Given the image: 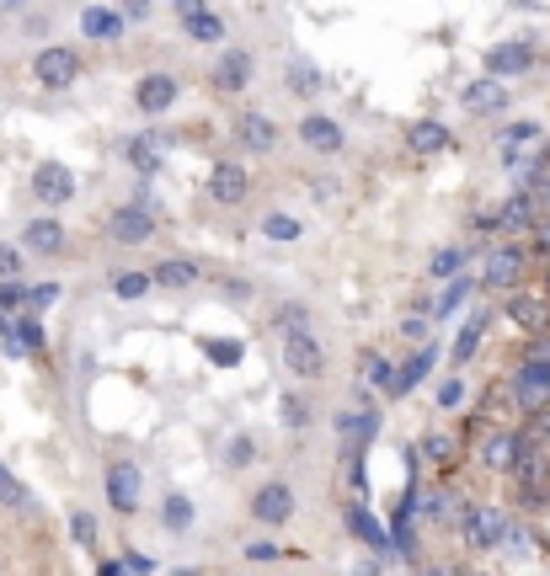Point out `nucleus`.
I'll return each instance as SVG.
<instances>
[{"instance_id": "0eeeda50", "label": "nucleus", "mask_w": 550, "mask_h": 576, "mask_svg": "<svg viewBox=\"0 0 550 576\" xmlns=\"http://www.w3.org/2000/svg\"><path fill=\"white\" fill-rule=\"evenodd\" d=\"M252 518L267 523V529L289 523V518H295V486H289V481H267V486L252 496Z\"/></svg>"}, {"instance_id": "bb28decb", "label": "nucleus", "mask_w": 550, "mask_h": 576, "mask_svg": "<svg viewBox=\"0 0 550 576\" xmlns=\"http://www.w3.org/2000/svg\"><path fill=\"white\" fill-rule=\"evenodd\" d=\"M161 155H167L161 134H139V139H128V165H134L139 176H156V171H161Z\"/></svg>"}, {"instance_id": "c9c22d12", "label": "nucleus", "mask_w": 550, "mask_h": 576, "mask_svg": "<svg viewBox=\"0 0 550 576\" xmlns=\"http://www.w3.org/2000/svg\"><path fill=\"white\" fill-rule=\"evenodd\" d=\"M225 464H230V470H247V464H256V438H252V433H236V438L225 443Z\"/></svg>"}, {"instance_id": "052dcab7", "label": "nucleus", "mask_w": 550, "mask_h": 576, "mask_svg": "<svg viewBox=\"0 0 550 576\" xmlns=\"http://www.w3.org/2000/svg\"><path fill=\"white\" fill-rule=\"evenodd\" d=\"M96 576H134V572H128L124 561H107V566H102V572H96Z\"/></svg>"}, {"instance_id": "de8ad7c7", "label": "nucleus", "mask_w": 550, "mask_h": 576, "mask_svg": "<svg viewBox=\"0 0 550 576\" xmlns=\"http://www.w3.org/2000/svg\"><path fill=\"white\" fill-rule=\"evenodd\" d=\"M529 139H540V128L535 124H508L503 128V150H518V145H529Z\"/></svg>"}, {"instance_id": "ddd939ff", "label": "nucleus", "mask_w": 550, "mask_h": 576, "mask_svg": "<svg viewBox=\"0 0 550 576\" xmlns=\"http://www.w3.org/2000/svg\"><path fill=\"white\" fill-rule=\"evenodd\" d=\"M252 81H256V54H252V48H230V54L214 65V85H219V91H230V96H236V91H247Z\"/></svg>"}, {"instance_id": "72a5a7b5", "label": "nucleus", "mask_w": 550, "mask_h": 576, "mask_svg": "<svg viewBox=\"0 0 550 576\" xmlns=\"http://www.w3.org/2000/svg\"><path fill=\"white\" fill-rule=\"evenodd\" d=\"M161 523H167L171 534H182V529L193 523V502H187L182 492H171L167 502H161Z\"/></svg>"}, {"instance_id": "39448f33", "label": "nucleus", "mask_w": 550, "mask_h": 576, "mask_svg": "<svg viewBox=\"0 0 550 576\" xmlns=\"http://www.w3.org/2000/svg\"><path fill=\"white\" fill-rule=\"evenodd\" d=\"M107 235H113L118 246H145V241H156V214H150V208H139V204L113 208Z\"/></svg>"}, {"instance_id": "e433bc0d", "label": "nucleus", "mask_w": 550, "mask_h": 576, "mask_svg": "<svg viewBox=\"0 0 550 576\" xmlns=\"http://www.w3.org/2000/svg\"><path fill=\"white\" fill-rule=\"evenodd\" d=\"M470 278L466 273H460V278H449V288H444V299H438V315H444V321H449V315H455V310H460V304H466L470 299Z\"/></svg>"}, {"instance_id": "4468645a", "label": "nucleus", "mask_w": 550, "mask_h": 576, "mask_svg": "<svg viewBox=\"0 0 550 576\" xmlns=\"http://www.w3.org/2000/svg\"><path fill=\"white\" fill-rule=\"evenodd\" d=\"M0 336H5V353H43V321L38 315H0Z\"/></svg>"}, {"instance_id": "4be33fe9", "label": "nucleus", "mask_w": 550, "mask_h": 576, "mask_svg": "<svg viewBox=\"0 0 550 576\" xmlns=\"http://www.w3.org/2000/svg\"><path fill=\"white\" fill-rule=\"evenodd\" d=\"M342 518H347V529L358 534V544H369L375 555H385V550H390V534H385V523L375 518V512H369V507H364V502H353Z\"/></svg>"}, {"instance_id": "b1692460", "label": "nucleus", "mask_w": 550, "mask_h": 576, "mask_svg": "<svg viewBox=\"0 0 550 576\" xmlns=\"http://www.w3.org/2000/svg\"><path fill=\"white\" fill-rule=\"evenodd\" d=\"M518 278H524V251L518 246H508V241H503V246H492V256H486V284H518Z\"/></svg>"}, {"instance_id": "bf43d9fd", "label": "nucleus", "mask_w": 550, "mask_h": 576, "mask_svg": "<svg viewBox=\"0 0 550 576\" xmlns=\"http://www.w3.org/2000/svg\"><path fill=\"white\" fill-rule=\"evenodd\" d=\"M385 572V561L380 555H375V561H369V555H364V561H358V566H353V576H380Z\"/></svg>"}, {"instance_id": "4d7b16f0", "label": "nucleus", "mask_w": 550, "mask_h": 576, "mask_svg": "<svg viewBox=\"0 0 550 576\" xmlns=\"http://www.w3.org/2000/svg\"><path fill=\"white\" fill-rule=\"evenodd\" d=\"M22 33H27V38H43V33H48V11H27V16H22Z\"/></svg>"}, {"instance_id": "a211bd4d", "label": "nucleus", "mask_w": 550, "mask_h": 576, "mask_svg": "<svg viewBox=\"0 0 550 576\" xmlns=\"http://www.w3.org/2000/svg\"><path fill=\"white\" fill-rule=\"evenodd\" d=\"M513 395H518V406L529 416H540L550 406V379L535 369V364H524V369L513 373Z\"/></svg>"}, {"instance_id": "6e6d98bb", "label": "nucleus", "mask_w": 550, "mask_h": 576, "mask_svg": "<svg viewBox=\"0 0 550 576\" xmlns=\"http://www.w3.org/2000/svg\"><path fill=\"white\" fill-rule=\"evenodd\" d=\"M460 401H466V384H460V379H449V384L438 390V406L449 412V406H460Z\"/></svg>"}, {"instance_id": "09e8293b", "label": "nucleus", "mask_w": 550, "mask_h": 576, "mask_svg": "<svg viewBox=\"0 0 550 576\" xmlns=\"http://www.w3.org/2000/svg\"><path fill=\"white\" fill-rule=\"evenodd\" d=\"M22 304H27V284H0V315H11Z\"/></svg>"}, {"instance_id": "5fc2aeb1", "label": "nucleus", "mask_w": 550, "mask_h": 576, "mask_svg": "<svg viewBox=\"0 0 550 576\" xmlns=\"http://www.w3.org/2000/svg\"><path fill=\"white\" fill-rule=\"evenodd\" d=\"M247 555H252V561H278V555H284V544H267V539H252V544H247Z\"/></svg>"}, {"instance_id": "ea45409f", "label": "nucleus", "mask_w": 550, "mask_h": 576, "mask_svg": "<svg viewBox=\"0 0 550 576\" xmlns=\"http://www.w3.org/2000/svg\"><path fill=\"white\" fill-rule=\"evenodd\" d=\"M27 502H33V496H27V486H22V481H16V475L0 464V507H27Z\"/></svg>"}, {"instance_id": "4c0bfd02", "label": "nucleus", "mask_w": 550, "mask_h": 576, "mask_svg": "<svg viewBox=\"0 0 550 576\" xmlns=\"http://www.w3.org/2000/svg\"><path fill=\"white\" fill-rule=\"evenodd\" d=\"M262 235L278 241V246H284V241H299V219H289V214H267V219H262Z\"/></svg>"}, {"instance_id": "a878e982", "label": "nucleus", "mask_w": 550, "mask_h": 576, "mask_svg": "<svg viewBox=\"0 0 550 576\" xmlns=\"http://www.w3.org/2000/svg\"><path fill=\"white\" fill-rule=\"evenodd\" d=\"M406 145H412L417 155H444V150H449V128L438 124V118H417V124L406 128Z\"/></svg>"}, {"instance_id": "37998d69", "label": "nucleus", "mask_w": 550, "mask_h": 576, "mask_svg": "<svg viewBox=\"0 0 550 576\" xmlns=\"http://www.w3.org/2000/svg\"><path fill=\"white\" fill-rule=\"evenodd\" d=\"M22 278V246L0 241V284H16Z\"/></svg>"}, {"instance_id": "c85d7f7f", "label": "nucleus", "mask_w": 550, "mask_h": 576, "mask_svg": "<svg viewBox=\"0 0 550 576\" xmlns=\"http://www.w3.org/2000/svg\"><path fill=\"white\" fill-rule=\"evenodd\" d=\"M284 85H289V91H299V96H316V91H321V70H316V65H310V59H289V70H284Z\"/></svg>"}, {"instance_id": "680f3d73", "label": "nucleus", "mask_w": 550, "mask_h": 576, "mask_svg": "<svg viewBox=\"0 0 550 576\" xmlns=\"http://www.w3.org/2000/svg\"><path fill=\"white\" fill-rule=\"evenodd\" d=\"M535 235H540V251H550V219H540V230H535Z\"/></svg>"}, {"instance_id": "7c9ffc66", "label": "nucleus", "mask_w": 550, "mask_h": 576, "mask_svg": "<svg viewBox=\"0 0 550 576\" xmlns=\"http://www.w3.org/2000/svg\"><path fill=\"white\" fill-rule=\"evenodd\" d=\"M107 288H113V299H145L150 293V273H134V267H124V273H113L107 278Z\"/></svg>"}, {"instance_id": "aec40b11", "label": "nucleus", "mask_w": 550, "mask_h": 576, "mask_svg": "<svg viewBox=\"0 0 550 576\" xmlns=\"http://www.w3.org/2000/svg\"><path fill=\"white\" fill-rule=\"evenodd\" d=\"M150 284H161L171 288V293H187L193 284H204V267L193 262V256H167L156 273H150Z\"/></svg>"}, {"instance_id": "7ed1b4c3", "label": "nucleus", "mask_w": 550, "mask_h": 576, "mask_svg": "<svg viewBox=\"0 0 550 576\" xmlns=\"http://www.w3.org/2000/svg\"><path fill=\"white\" fill-rule=\"evenodd\" d=\"M460 523H466L470 550H497V544L508 539V518H503V507H466Z\"/></svg>"}, {"instance_id": "393cba45", "label": "nucleus", "mask_w": 550, "mask_h": 576, "mask_svg": "<svg viewBox=\"0 0 550 576\" xmlns=\"http://www.w3.org/2000/svg\"><path fill=\"white\" fill-rule=\"evenodd\" d=\"M433 358H438V353H433V342H427V347H417V353H412V358L401 364V373H396V384H390V395H396V401H401V395H412V390H417V384L427 379V369H433Z\"/></svg>"}, {"instance_id": "e2e57ef3", "label": "nucleus", "mask_w": 550, "mask_h": 576, "mask_svg": "<svg viewBox=\"0 0 550 576\" xmlns=\"http://www.w3.org/2000/svg\"><path fill=\"white\" fill-rule=\"evenodd\" d=\"M417 576H449V572H444V566H427V572H417Z\"/></svg>"}, {"instance_id": "9d476101", "label": "nucleus", "mask_w": 550, "mask_h": 576, "mask_svg": "<svg viewBox=\"0 0 550 576\" xmlns=\"http://www.w3.org/2000/svg\"><path fill=\"white\" fill-rule=\"evenodd\" d=\"M508 85L492 81V76H481V81H470L466 91H460V107L466 113H475V118H497V113H508Z\"/></svg>"}, {"instance_id": "6ab92c4d", "label": "nucleus", "mask_w": 550, "mask_h": 576, "mask_svg": "<svg viewBox=\"0 0 550 576\" xmlns=\"http://www.w3.org/2000/svg\"><path fill=\"white\" fill-rule=\"evenodd\" d=\"M176 16H182V33H187L193 43H219L225 38V16H219L214 5H182Z\"/></svg>"}, {"instance_id": "20e7f679", "label": "nucleus", "mask_w": 550, "mask_h": 576, "mask_svg": "<svg viewBox=\"0 0 550 576\" xmlns=\"http://www.w3.org/2000/svg\"><path fill=\"white\" fill-rule=\"evenodd\" d=\"M33 198L48 204V208L76 204V171H70V165H59V161L33 165Z\"/></svg>"}, {"instance_id": "79ce46f5", "label": "nucleus", "mask_w": 550, "mask_h": 576, "mask_svg": "<svg viewBox=\"0 0 550 576\" xmlns=\"http://www.w3.org/2000/svg\"><path fill=\"white\" fill-rule=\"evenodd\" d=\"M460 267H466V251L460 246H444L433 256V273H438V278H460Z\"/></svg>"}, {"instance_id": "5701e85b", "label": "nucleus", "mask_w": 550, "mask_h": 576, "mask_svg": "<svg viewBox=\"0 0 550 576\" xmlns=\"http://www.w3.org/2000/svg\"><path fill=\"white\" fill-rule=\"evenodd\" d=\"M128 22H124V11L118 5H81V33L85 38H96V43H107V38H118Z\"/></svg>"}, {"instance_id": "f257e3e1", "label": "nucleus", "mask_w": 550, "mask_h": 576, "mask_svg": "<svg viewBox=\"0 0 550 576\" xmlns=\"http://www.w3.org/2000/svg\"><path fill=\"white\" fill-rule=\"evenodd\" d=\"M81 54L76 48H65V43H48V48H38V59H33V81L48 85V91H65V85L81 81Z\"/></svg>"}, {"instance_id": "a18cd8bd", "label": "nucleus", "mask_w": 550, "mask_h": 576, "mask_svg": "<svg viewBox=\"0 0 550 576\" xmlns=\"http://www.w3.org/2000/svg\"><path fill=\"white\" fill-rule=\"evenodd\" d=\"M70 539H76L81 550H91V544H96V518H91V512H70Z\"/></svg>"}, {"instance_id": "49530a36", "label": "nucleus", "mask_w": 550, "mask_h": 576, "mask_svg": "<svg viewBox=\"0 0 550 576\" xmlns=\"http://www.w3.org/2000/svg\"><path fill=\"white\" fill-rule=\"evenodd\" d=\"M455 512H466V507L455 502V492H433V496H427V518H455Z\"/></svg>"}, {"instance_id": "0e129e2a", "label": "nucleus", "mask_w": 550, "mask_h": 576, "mask_svg": "<svg viewBox=\"0 0 550 576\" xmlns=\"http://www.w3.org/2000/svg\"><path fill=\"white\" fill-rule=\"evenodd\" d=\"M546 304H550V299H546Z\"/></svg>"}, {"instance_id": "58836bf2", "label": "nucleus", "mask_w": 550, "mask_h": 576, "mask_svg": "<svg viewBox=\"0 0 550 576\" xmlns=\"http://www.w3.org/2000/svg\"><path fill=\"white\" fill-rule=\"evenodd\" d=\"M423 453L433 459V464H455V453H460V443H455L449 433H427V438H423Z\"/></svg>"}, {"instance_id": "603ef678", "label": "nucleus", "mask_w": 550, "mask_h": 576, "mask_svg": "<svg viewBox=\"0 0 550 576\" xmlns=\"http://www.w3.org/2000/svg\"><path fill=\"white\" fill-rule=\"evenodd\" d=\"M396 331H401L406 342H417V347H427V331H433V326H427L423 315H406V321H401V326H396Z\"/></svg>"}, {"instance_id": "c756f323", "label": "nucleus", "mask_w": 550, "mask_h": 576, "mask_svg": "<svg viewBox=\"0 0 550 576\" xmlns=\"http://www.w3.org/2000/svg\"><path fill=\"white\" fill-rule=\"evenodd\" d=\"M529 219H535V193H518V198H508V208H503V214H497L492 224H497V230L508 235V230H524Z\"/></svg>"}, {"instance_id": "f8f14e48", "label": "nucleus", "mask_w": 550, "mask_h": 576, "mask_svg": "<svg viewBox=\"0 0 550 576\" xmlns=\"http://www.w3.org/2000/svg\"><path fill=\"white\" fill-rule=\"evenodd\" d=\"M176 76H167V70H156V76H145V81L134 85V107L145 113V118H156V113H171V102H176Z\"/></svg>"}, {"instance_id": "8fccbe9b", "label": "nucleus", "mask_w": 550, "mask_h": 576, "mask_svg": "<svg viewBox=\"0 0 550 576\" xmlns=\"http://www.w3.org/2000/svg\"><path fill=\"white\" fill-rule=\"evenodd\" d=\"M59 299V284H43V288H27V315H38V310H48Z\"/></svg>"}, {"instance_id": "423d86ee", "label": "nucleus", "mask_w": 550, "mask_h": 576, "mask_svg": "<svg viewBox=\"0 0 550 576\" xmlns=\"http://www.w3.org/2000/svg\"><path fill=\"white\" fill-rule=\"evenodd\" d=\"M284 369L295 379H321L326 373V347L305 331V336H284Z\"/></svg>"}, {"instance_id": "2eb2a0df", "label": "nucleus", "mask_w": 550, "mask_h": 576, "mask_svg": "<svg viewBox=\"0 0 550 576\" xmlns=\"http://www.w3.org/2000/svg\"><path fill=\"white\" fill-rule=\"evenodd\" d=\"M65 246H70V230L59 219H33L22 230V251H33V256H65Z\"/></svg>"}, {"instance_id": "2f4dec72", "label": "nucleus", "mask_w": 550, "mask_h": 576, "mask_svg": "<svg viewBox=\"0 0 550 576\" xmlns=\"http://www.w3.org/2000/svg\"><path fill=\"white\" fill-rule=\"evenodd\" d=\"M486 326H492L486 315H470V321H466V331L455 336V364H470V358H475V347H481V336H486Z\"/></svg>"}, {"instance_id": "dca6fc26", "label": "nucleus", "mask_w": 550, "mask_h": 576, "mask_svg": "<svg viewBox=\"0 0 550 576\" xmlns=\"http://www.w3.org/2000/svg\"><path fill=\"white\" fill-rule=\"evenodd\" d=\"M299 139H305L316 155H337L342 150V124L337 118H326V113H305V118H299Z\"/></svg>"}, {"instance_id": "6e6552de", "label": "nucleus", "mask_w": 550, "mask_h": 576, "mask_svg": "<svg viewBox=\"0 0 550 576\" xmlns=\"http://www.w3.org/2000/svg\"><path fill=\"white\" fill-rule=\"evenodd\" d=\"M107 507L113 512H139V464L134 459H113L107 464Z\"/></svg>"}, {"instance_id": "f03ea898", "label": "nucleus", "mask_w": 550, "mask_h": 576, "mask_svg": "<svg viewBox=\"0 0 550 576\" xmlns=\"http://www.w3.org/2000/svg\"><path fill=\"white\" fill-rule=\"evenodd\" d=\"M332 427H337L342 449H347V464H358V459H364V449L380 438L385 416L380 412H337V416H332Z\"/></svg>"}, {"instance_id": "a19ab883", "label": "nucleus", "mask_w": 550, "mask_h": 576, "mask_svg": "<svg viewBox=\"0 0 550 576\" xmlns=\"http://www.w3.org/2000/svg\"><path fill=\"white\" fill-rule=\"evenodd\" d=\"M278 331H284V336H305V331H310V310H305V304H284V310H278Z\"/></svg>"}, {"instance_id": "9b49d317", "label": "nucleus", "mask_w": 550, "mask_h": 576, "mask_svg": "<svg viewBox=\"0 0 550 576\" xmlns=\"http://www.w3.org/2000/svg\"><path fill=\"white\" fill-rule=\"evenodd\" d=\"M247 193H252V176H247V165L219 161V165L209 171V198H214V204L236 208V204H247Z\"/></svg>"}, {"instance_id": "864d4df0", "label": "nucleus", "mask_w": 550, "mask_h": 576, "mask_svg": "<svg viewBox=\"0 0 550 576\" xmlns=\"http://www.w3.org/2000/svg\"><path fill=\"white\" fill-rule=\"evenodd\" d=\"M310 193H316V204H332L342 187H337V176H310Z\"/></svg>"}, {"instance_id": "13d9d810", "label": "nucleus", "mask_w": 550, "mask_h": 576, "mask_svg": "<svg viewBox=\"0 0 550 576\" xmlns=\"http://www.w3.org/2000/svg\"><path fill=\"white\" fill-rule=\"evenodd\" d=\"M124 566H128V572H139V576H150V572H156V561H150V555H139V550H128V555H124Z\"/></svg>"}, {"instance_id": "3c124183", "label": "nucleus", "mask_w": 550, "mask_h": 576, "mask_svg": "<svg viewBox=\"0 0 550 576\" xmlns=\"http://www.w3.org/2000/svg\"><path fill=\"white\" fill-rule=\"evenodd\" d=\"M219 293H225L230 304H252V293H256V288L247 284V278H225V288H219Z\"/></svg>"}, {"instance_id": "1a4fd4ad", "label": "nucleus", "mask_w": 550, "mask_h": 576, "mask_svg": "<svg viewBox=\"0 0 550 576\" xmlns=\"http://www.w3.org/2000/svg\"><path fill=\"white\" fill-rule=\"evenodd\" d=\"M486 70H492V81H508V76L535 70V43L508 38V43H497V48H486Z\"/></svg>"}, {"instance_id": "f704fd0d", "label": "nucleus", "mask_w": 550, "mask_h": 576, "mask_svg": "<svg viewBox=\"0 0 550 576\" xmlns=\"http://www.w3.org/2000/svg\"><path fill=\"white\" fill-rule=\"evenodd\" d=\"M364 384H375V390H390V384H396V364H390L385 353H364Z\"/></svg>"}, {"instance_id": "c03bdc74", "label": "nucleus", "mask_w": 550, "mask_h": 576, "mask_svg": "<svg viewBox=\"0 0 550 576\" xmlns=\"http://www.w3.org/2000/svg\"><path fill=\"white\" fill-rule=\"evenodd\" d=\"M278 412H284V427H295V433L310 427V406H305L299 395H284V406H278Z\"/></svg>"}, {"instance_id": "cd10ccee", "label": "nucleus", "mask_w": 550, "mask_h": 576, "mask_svg": "<svg viewBox=\"0 0 550 576\" xmlns=\"http://www.w3.org/2000/svg\"><path fill=\"white\" fill-rule=\"evenodd\" d=\"M518 453H524V438H518V433H492L481 459H486L492 470H518Z\"/></svg>"}, {"instance_id": "412c9836", "label": "nucleus", "mask_w": 550, "mask_h": 576, "mask_svg": "<svg viewBox=\"0 0 550 576\" xmlns=\"http://www.w3.org/2000/svg\"><path fill=\"white\" fill-rule=\"evenodd\" d=\"M236 139H241L252 155H267V150L278 145V128H273L267 113H241V118H236Z\"/></svg>"}, {"instance_id": "473e14b6", "label": "nucleus", "mask_w": 550, "mask_h": 576, "mask_svg": "<svg viewBox=\"0 0 550 576\" xmlns=\"http://www.w3.org/2000/svg\"><path fill=\"white\" fill-rule=\"evenodd\" d=\"M204 358L219 364V369H236V364L247 358V347H241V342H230V336H209V342H204Z\"/></svg>"}, {"instance_id": "f3484780", "label": "nucleus", "mask_w": 550, "mask_h": 576, "mask_svg": "<svg viewBox=\"0 0 550 576\" xmlns=\"http://www.w3.org/2000/svg\"><path fill=\"white\" fill-rule=\"evenodd\" d=\"M508 321L518 331H529V336H546V326H550V304L546 299H535V293H508Z\"/></svg>"}]
</instances>
